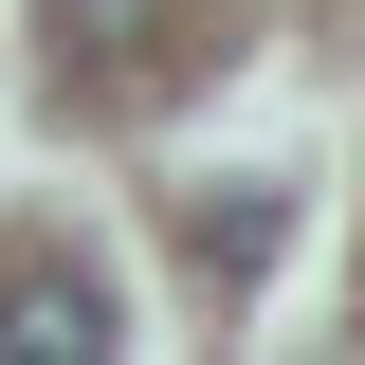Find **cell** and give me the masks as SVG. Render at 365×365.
Wrapping results in <instances>:
<instances>
[{"mask_svg":"<svg viewBox=\"0 0 365 365\" xmlns=\"http://www.w3.org/2000/svg\"><path fill=\"white\" fill-rule=\"evenodd\" d=\"M37 37H55V73H91V91H165L182 73V0H37Z\"/></svg>","mask_w":365,"mask_h":365,"instance_id":"1","label":"cell"},{"mask_svg":"<svg viewBox=\"0 0 365 365\" xmlns=\"http://www.w3.org/2000/svg\"><path fill=\"white\" fill-rule=\"evenodd\" d=\"M110 329H128V311H110L73 256H0V365H91Z\"/></svg>","mask_w":365,"mask_h":365,"instance_id":"2","label":"cell"}]
</instances>
